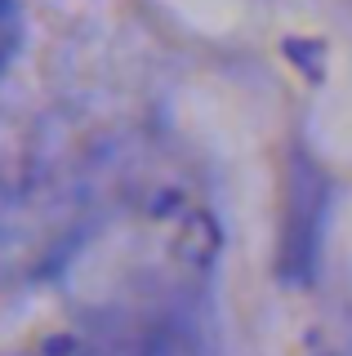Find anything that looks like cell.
<instances>
[{"instance_id":"cell-1","label":"cell","mask_w":352,"mask_h":356,"mask_svg":"<svg viewBox=\"0 0 352 356\" xmlns=\"http://www.w3.org/2000/svg\"><path fill=\"white\" fill-rule=\"evenodd\" d=\"M27 356H201V343L188 321L174 312H116L85 334L45 339Z\"/></svg>"},{"instance_id":"cell-2","label":"cell","mask_w":352,"mask_h":356,"mask_svg":"<svg viewBox=\"0 0 352 356\" xmlns=\"http://www.w3.org/2000/svg\"><path fill=\"white\" fill-rule=\"evenodd\" d=\"M18 44H23V9L18 0H0V72L14 63Z\"/></svg>"},{"instance_id":"cell-3","label":"cell","mask_w":352,"mask_h":356,"mask_svg":"<svg viewBox=\"0 0 352 356\" xmlns=\"http://www.w3.org/2000/svg\"><path fill=\"white\" fill-rule=\"evenodd\" d=\"M303 356H352V348H348V343H339V339H317Z\"/></svg>"}]
</instances>
